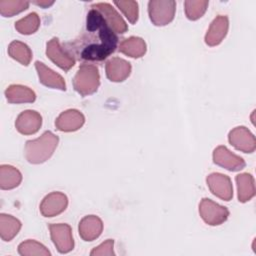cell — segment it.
<instances>
[{"mask_svg":"<svg viewBox=\"0 0 256 256\" xmlns=\"http://www.w3.org/2000/svg\"><path fill=\"white\" fill-rule=\"evenodd\" d=\"M100 85L99 70L95 65L82 63L73 78V87L81 96L95 93Z\"/></svg>","mask_w":256,"mask_h":256,"instance_id":"3957f363","label":"cell"},{"mask_svg":"<svg viewBox=\"0 0 256 256\" xmlns=\"http://www.w3.org/2000/svg\"><path fill=\"white\" fill-rule=\"evenodd\" d=\"M50 236L53 244L58 252L65 254L73 250L74 239L72 236V229L65 223H54L49 225Z\"/></svg>","mask_w":256,"mask_h":256,"instance_id":"8992f818","label":"cell"},{"mask_svg":"<svg viewBox=\"0 0 256 256\" xmlns=\"http://www.w3.org/2000/svg\"><path fill=\"white\" fill-rule=\"evenodd\" d=\"M117 46L116 33L108 26L102 14L91 8L87 14L85 30L63 47L75 59L95 62L109 57L115 52Z\"/></svg>","mask_w":256,"mask_h":256,"instance_id":"6da1fadb","label":"cell"},{"mask_svg":"<svg viewBox=\"0 0 256 256\" xmlns=\"http://www.w3.org/2000/svg\"><path fill=\"white\" fill-rule=\"evenodd\" d=\"M229 143L244 153H253L256 149V139L253 133L245 126L233 128L228 134Z\"/></svg>","mask_w":256,"mask_h":256,"instance_id":"ba28073f","label":"cell"},{"mask_svg":"<svg viewBox=\"0 0 256 256\" xmlns=\"http://www.w3.org/2000/svg\"><path fill=\"white\" fill-rule=\"evenodd\" d=\"M40 26V18L36 12H31L24 18L15 22V29L23 35H30L35 33Z\"/></svg>","mask_w":256,"mask_h":256,"instance_id":"484cf974","label":"cell"},{"mask_svg":"<svg viewBox=\"0 0 256 256\" xmlns=\"http://www.w3.org/2000/svg\"><path fill=\"white\" fill-rule=\"evenodd\" d=\"M20 229V220L9 214H0V237L3 241H11Z\"/></svg>","mask_w":256,"mask_h":256,"instance_id":"603a6c76","label":"cell"},{"mask_svg":"<svg viewBox=\"0 0 256 256\" xmlns=\"http://www.w3.org/2000/svg\"><path fill=\"white\" fill-rule=\"evenodd\" d=\"M199 214L206 224L217 226L228 219L229 210L209 198H203L199 203Z\"/></svg>","mask_w":256,"mask_h":256,"instance_id":"5b68a950","label":"cell"},{"mask_svg":"<svg viewBox=\"0 0 256 256\" xmlns=\"http://www.w3.org/2000/svg\"><path fill=\"white\" fill-rule=\"evenodd\" d=\"M67 206V196L62 192L54 191L43 198L39 209L44 217H54L65 211Z\"/></svg>","mask_w":256,"mask_h":256,"instance_id":"30bf717a","label":"cell"},{"mask_svg":"<svg viewBox=\"0 0 256 256\" xmlns=\"http://www.w3.org/2000/svg\"><path fill=\"white\" fill-rule=\"evenodd\" d=\"M176 2L173 0H152L148 2V14L156 26L169 24L175 16Z\"/></svg>","mask_w":256,"mask_h":256,"instance_id":"277c9868","label":"cell"},{"mask_svg":"<svg viewBox=\"0 0 256 256\" xmlns=\"http://www.w3.org/2000/svg\"><path fill=\"white\" fill-rule=\"evenodd\" d=\"M78 231L80 237L84 241H93L101 235L103 231V222L96 215H87L80 220Z\"/></svg>","mask_w":256,"mask_h":256,"instance_id":"e0dca14e","label":"cell"},{"mask_svg":"<svg viewBox=\"0 0 256 256\" xmlns=\"http://www.w3.org/2000/svg\"><path fill=\"white\" fill-rule=\"evenodd\" d=\"M113 248H114V240L107 239L106 241H104L103 243H101L100 245L95 247L90 252V255L91 256H103V255L113 256V255H115Z\"/></svg>","mask_w":256,"mask_h":256,"instance_id":"f546056e","label":"cell"},{"mask_svg":"<svg viewBox=\"0 0 256 256\" xmlns=\"http://www.w3.org/2000/svg\"><path fill=\"white\" fill-rule=\"evenodd\" d=\"M130 62L120 57H113L106 62L105 71L107 78L112 82H123L131 74Z\"/></svg>","mask_w":256,"mask_h":256,"instance_id":"9a60e30c","label":"cell"},{"mask_svg":"<svg viewBox=\"0 0 256 256\" xmlns=\"http://www.w3.org/2000/svg\"><path fill=\"white\" fill-rule=\"evenodd\" d=\"M119 52L131 58H140L146 53L147 47L144 39L137 36H130L123 39L118 47Z\"/></svg>","mask_w":256,"mask_h":256,"instance_id":"ffe728a7","label":"cell"},{"mask_svg":"<svg viewBox=\"0 0 256 256\" xmlns=\"http://www.w3.org/2000/svg\"><path fill=\"white\" fill-rule=\"evenodd\" d=\"M213 162L229 171H240L246 163L244 159L234 153H232L227 147L220 145L213 151Z\"/></svg>","mask_w":256,"mask_h":256,"instance_id":"7c38bea8","label":"cell"},{"mask_svg":"<svg viewBox=\"0 0 256 256\" xmlns=\"http://www.w3.org/2000/svg\"><path fill=\"white\" fill-rule=\"evenodd\" d=\"M33 3L35 5H38V6L42 7V8H48V7H50L51 5L54 4V1H52V0H40V1H33Z\"/></svg>","mask_w":256,"mask_h":256,"instance_id":"4dcf8cb0","label":"cell"},{"mask_svg":"<svg viewBox=\"0 0 256 256\" xmlns=\"http://www.w3.org/2000/svg\"><path fill=\"white\" fill-rule=\"evenodd\" d=\"M59 138L51 131H45L40 137L28 140L25 144V158L31 164L47 161L57 148Z\"/></svg>","mask_w":256,"mask_h":256,"instance_id":"7a4b0ae2","label":"cell"},{"mask_svg":"<svg viewBox=\"0 0 256 256\" xmlns=\"http://www.w3.org/2000/svg\"><path fill=\"white\" fill-rule=\"evenodd\" d=\"M229 29V19L226 15H218L210 24L206 34L205 43L208 46H216L222 42Z\"/></svg>","mask_w":256,"mask_h":256,"instance_id":"2e32d148","label":"cell"},{"mask_svg":"<svg viewBox=\"0 0 256 256\" xmlns=\"http://www.w3.org/2000/svg\"><path fill=\"white\" fill-rule=\"evenodd\" d=\"M91 8H94L98 10L108 26L118 34H123L128 30L127 23L123 19V17L117 12V10L109 3L107 2H99L95 3L91 6Z\"/></svg>","mask_w":256,"mask_h":256,"instance_id":"8fae6325","label":"cell"},{"mask_svg":"<svg viewBox=\"0 0 256 256\" xmlns=\"http://www.w3.org/2000/svg\"><path fill=\"white\" fill-rule=\"evenodd\" d=\"M5 97L9 103H32L36 99V94L27 86L21 84H12L6 88Z\"/></svg>","mask_w":256,"mask_h":256,"instance_id":"d6986e66","label":"cell"},{"mask_svg":"<svg viewBox=\"0 0 256 256\" xmlns=\"http://www.w3.org/2000/svg\"><path fill=\"white\" fill-rule=\"evenodd\" d=\"M29 7L28 1H15V0H1L0 1V14L4 17H12L16 14L25 11Z\"/></svg>","mask_w":256,"mask_h":256,"instance_id":"83f0119b","label":"cell"},{"mask_svg":"<svg viewBox=\"0 0 256 256\" xmlns=\"http://www.w3.org/2000/svg\"><path fill=\"white\" fill-rule=\"evenodd\" d=\"M35 68L39 77L40 83L43 85L53 88V89H59L62 91L66 90V83L63 79V77L47 67L43 62L36 61L35 62Z\"/></svg>","mask_w":256,"mask_h":256,"instance_id":"ac0fdd59","label":"cell"},{"mask_svg":"<svg viewBox=\"0 0 256 256\" xmlns=\"http://www.w3.org/2000/svg\"><path fill=\"white\" fill-rule=\"evenodd\" d=\"M206 183L213 195L224 200L230 201L233 197V186L231 179L222 173L214 172L207 176Z\"/></svg>","mask_w":256,"mask_h":256,"instance_id":"9c48e42d","label":"cell"},{"mask_svg":"<svg viewBox=\"0 0 256 256\" xmlns=\"http://www.w3.org/2000/svg\"><path fill=\"white\" fill-rule=\"evenodd\" d=\"M114 4L122 11L130 23L134 24L137 22L139 16V8L136 1H114Z\"/></svg>","mask_w":256,"mask_h":256,"instance_id":"f1b7e54d","label":"cell"},{"mask_svg":"<svg viewBox=\"0 0 256 256\" xmlns=\"http://www.w3.org/2000/svg\"><path fill=\"white\" fill-rule=\"evenodd\" d=\"M235 180L239 202L245 203L251 200L255 195V182L253 176L249 173H241L236 176Z\"/></svg>","mask_w":256,"mask_h":256,"instance_id":"44dd1931","label":"cell"},{"mask_svg":"<svg viewBox=\"0 0 256 256\" xmlns=\"http://www.w3.org/2000/svg\"><path fill=\"white\" fill-rule=\"evenodd\" d=\"M22 181L21 172L14 166L2 164L0 166V188L11 190L20 185Z\"/></svg>","mask_w":256,"mask_h":256,"instance_id":"7402d4cb","label":"cell"},{"mask_svg":"<svg viewBox=\"0 0 256 256\" xmlns=\"http://www.w3.org/2000/svg\"><path fill=\"white\" fill-rule=\"evenodd\" d=\"M208 1L203 0H187L184 2L185 15L189 20H197L201 18L207 10Z\"/></svg>","mask_w":256,"mask_h":256,"instance_id":"4316f807","label":"cell"},{"mask_svg":"<svg viewBox=\"0 0 256 256\" xmlns=\"http://www.w3.org/2000/svg\"><path fill=\"white\" fill-rule=\"evenodd\" d=\"M9 56L24 66H28L32 59V51L29 46L21 41L14 40L8 46Z\"/></svg>","mask_w":256,"mask_h":256,"instance_id":"cb8c5ba5","label":"cell"},{"mask_svg":"<svg viewBox=\"0 0 256 256\" xmlns=\"http://www.w3.org/2000/svg\"><path fill=\"white\" fill-rule=\"evenodd\" d=\"M18 253L22 256H50V251L40 242L32 239L23 241L18 246Z\"/></svg>","mask_w":256,"mask_h":256,"instance_id":"d4e9b609","label":"cell"},{"mask_svg":"<svg viewBox=\"0 0 256 256\" xmlns=\"http://www.w3.org/2000/svg\"><path fill=\"white\" fill-rule=\"evenodd\" d=\"M85 122L82 112L77 109H68L63 111L55 121V126L62 132H74L79 130Z\"/></svg>","mask_w":256,"mask_h":256,"instance_id":"5bb4252c","label":"cell"},{"mask_svg":"<svg viewBox=\"0 0 256 256\" xmlns=\"http://www.w3.org/2000/svg\"><path fill=\"white\" fill-rule=\"evenodd\" d=\"M46 55L54 64L64 71L70 70L76 62V59L61 46L57 37H53L47 42Z\"/></svg>","mask_w":256,"mask_h":256,"instance_id":"52a82bcc","label":"cell"},{"mask_svg":"<svg viewBox=\"0 0 256 256\" xmlns=\"http://www.w3.org/2000/svg\"><path fill=\"white\" fill-rule=\"evenodd\" d=\"M42 125V116L35 110L21 112L15 121L16 130L23 135L35 134Z\"/></svg>","mask_w":256,"mask_h":256,"instance_id":"4fadbf2b","label":"cell"}]
</instances>
